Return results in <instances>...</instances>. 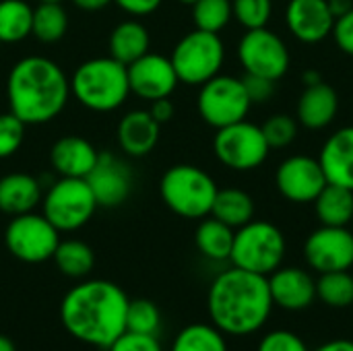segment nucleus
Here are the masks:
<instances>
[{
	"label": "nucleus",
	"instance_id": "f257e3e1",
	"mask_svg": "<svg viewBox=\"0 0 353 351\" xmlns=\"http://www.w3.org/2000/svg\"><path fill=\"white\" fill-rule=\"evenodd\" d=\"M126 292L108 279H81L60 302L62 327L81 343L108 350L126 331Z\"/></svg>",
	"mask_w": 353,
	"mask_h": 351
},
{
	"label": "nucleus",
	"instance_id": "f03ea898",
	"mask_svg": "<svg viewBox=\"0 0 353 351\" xmlns=\"http://www.w3.org/2000/svg\"><path fill=\"white\" fill-rule=\"evenodd\" d=\"M207 310L211 325L223 335L246 337L261 331L273 312L267 277L232 265L213 279Z\"/></svg>",
	"mask_w": 353,
	"mask_h": 351
},
{
	"label": "nucleus",
	"instance_id": "7ed1b4c3",
	"mask_svg": "<svg viewBox=\"0 0 353 351\" xmlns=\"http://www.w3.org/2000/svg\"><path fill=\"white\" fill-rule=\"evenodd\" d=\"M6 99L8 110L27 126L48 124L70 99V77L46 56H25L10 66Z\"/></svg>",
	"mask_w": 353,
	"mask_h": 351
},
{
	"label": "nucleus",
	"instance_id": "20e7f679",
	"mask_svg": "<svg viewBox=\"0 0 353 351\" xmlns=\"http://www.w3.org/2000/svg\"><path fill=\"white\" fill-rule=\"evenodd\" d=\"M70 95L91 112H114L122 108L130 95L128 66L110 54L89 58L70 74Z\"/></svg>",
	"mask_w": 353,
	"mask_h": 351
},
{
	"label": "nucleus",
	"instance_id": "39448f33",
	"mask_svg": "<svg viewBox=\"0 0 353 351\" xmlns=\"http://www.w3.org/2000/svg\"><path fill=\"white\" fill-rule=\"evenodd\" d=\"M217 190L211 174L192 163H176L159 180L163 205L184 219H203L211 215Z\"/></svg>",
	"mask_w": 353,
	"mask_h": 351
},
{
	"label": "nucleus",
	"instance_id": "423d86ee",
	"mask_svg": "<svg viewBox=\"0 0 353 351\" xmlns=\"http://www.w3.org/2000/svg\"><path fill=\"white\" fill-rule=\"evenodd\" d=\"M285 248V236L275 223L252 219L236 230L230 263L238 269L269 277L281 267Z\"/></svg>",
	"mask_w": 353,
	"mask_h": 351
},
{
	"label": "nucleus",
	"instance_id": "0eeeda50",
	"mask_svg": "<svg viewBox=\"0 0 353 351\" xmlns=\"http://www.w3.org/2000/svg\"><path fill=\"white\" fill-rule=\"evenodd\" d=\"M95 211L97 201L85 178H58L41 197V213L60 234L81 230Z\"/></svg>",
	"mask_w": 353,
	"mask_h": 351
},
{
	"label": "nucleus",
	"instance_id": "6e6552de",
	"mask_svg": "<svg viewBox=\"0 0 353 351\" xmlns=\"http://www.w3.org/2000/svg\"><path fill=\"white\" fill-rule=\"evenodd\" d=\"M180 83L203 85L219 74L225 60V46L219 33L192 29L180 37L170 56Z\"/></svg>",
	"mask_w": 353,
	"mask_h": 351
},
{
	"label": "nucleus",
	"instance_id": "1a4fd4ad",
	"mask_svg": "<svg viewBox=\"0 0 353 351\" xmlns=\"http://www.w3.org/2000/svg\"><path fill=\"white\" fill-rule=\"evenodd\" d=\"M252 103L244 89L242 79L232 74H215L201 85L196 97V110L205 124L211 128H223L246 120Z\"/></svg>",
	"mask_w": 353,
	"mask_h": 351
},
{
	"label": "nucleus",
	"instance_id": "9d476101",
	"mask_svg": "<svg viewBox=\"0 0 353 351\" xmlns=\"http://www.w3.org/2000/svg\"><path fill=\"white\" fill-rule=\"evenodd\" d=\"M213 153L217 161L232 172H252L267 161L271 147L261 126L240 120L236 124L217 128Z\"/></svg>",
	"mask_w": 353,
	"mask_h": 351
},
{
	"label": "nucleus",
	"instance_id": "9b49d317",
	"mask_svg": "<svg viewBox=\"0 0 353 351\" xmlns=\"http://www.w3.org/2000/svg\"><path fill=\"white\" fill-rule=\"evenodd\" d=\"M6 250L21 263L39 265L54 257L60 244V232L43 217V213L14 215L4 230Z\"/></svg>",
	"mask_w": 353,
	"mask_h": 351
},
{
	"label": "nucleus",
	"instance_id": "f8f14e48",
	"mask_svg": "<svg viewBox=\"0 0 353 351\" xmlns=\"http://www.w3.org/2000/svg\"><path fill=\"white\" fill-rule=\"evenodd\" d=\"M238 60L246 74L267 77L271 81H279L285 77L292 56L288 43L275 31L261 27L248 29L238 43Z\"/></svg>",
	"mask_w": 353,
	"mask_h": 351
},
{
	"label": "nucleus",
	"instance_id": "ddd939ff",
	"mask_svg": "<svg viewBox=\"0 0 353 351\" xmlns=\"http://www.w3.org/2000/svg\"><path fill=\"white\" fill-rule=\"evenodd\" d=\"M304 259L312 271H350L353 267V232L350 228L321 225L304 242Z\"/></svg>",
	"mask_w": 353,
	"mask_h": 351
},
{
	"label": "nucleus",
	"instance_id": "4468645a",
	"mask_svg": "<svg viewBox=\"0 0 353 351\" xmlns=\"http://www.w3.org/2000/svg\"><path fill=\"white\" fill-rule=\"evenodd\" d=\"M327 184L329 182L319 163V157L310 155H290L277 166L275 172V186L279 194L296 205L314 203Z\"/></svg>",
	"mask_w": 353,
	"mask_h": 351
},
{
	"label": "nucleus",
	"instance_id": "2eb2a0df",
	"mask_svg": "<svg viewBox=\"0 0 353 351\" xmlns=\"http://www.w3.org/2000/svg\"><path fill=\"white\" fill-rule=\"evenodd\" d=\"M128 83L132 95L145 101H155L161 97H170L176 91L180 79L168 56L147 52L145 56L128 64Z\"/></svg>",
	"mask_w": 353,
	"mask_h": 351
},
{
	"label": "nucleus",
	"instance_id": "dca6fc26",
	"mask_svg": "<svg viewBox=\"0 0 353 351\" xmlns=\"http://www.w3.org/2000/svg\"><path fill=\"white\" fill-rule=\"evenodd\" d=\"M85 180L93 190L97 207H105V209L120 207L124 201H128L134 184L130 168L110 151L99 153L95 168Z\"/></svg>",
	"mask_w": 353,
	"mask_h": 351
},
{
	"label": "nucleus",
	"instance_id": "f3484780",
	"mask_svg": "<svg viewBox=\"0 0 353 351\" xmlns=\"http://www.w3.org/2000/svg\"><path fill=\"white\" fill-rule=\"evenodd\" d=\"M335 21L329 0H290L285 6V25L290 33L308 46L331 37Z\"/></svg>",
	"mask_w": 353,
	"mask_h": 351
},
{
	"label": "nucleus",
	"instance_id": "a211bd4d",
	"mask_svg": "<svg viewBox=\"0 0 353 351\" xmlns=\"http://www.w3.org/2000/svg\"><path fill=\"white\" fill-rule=\"evenodd\" d=\"M273 306L288 312L308 310L316 300V279L302 267H279L269 277Z\"/></svg>",
	"mask_w": 353,
	"mask_h": 351
},
{
	"label": "nucleus",
	"instance_id": "6ab92c4d",
	"mask_svg": "<svg viewBox=\"0 0 353 351\" xmlns=\"http://www.w3.org/2000/svg\"><path fill=\"white\" fill-rule=\"evenodd\" d=\"M99 159V151L91 141L79 134L60 137L50 149L52 170L60 178H87Z\"/></svg>",
	"mask_w": 353,
	"mask_h": 351
},
{
	"label": "nucleus",
	"instance_id": "aec40b11",
	"mask_svg": "<svg viewBox=\"0 0 353 351\" xmlns=\"http://www.w3.org/2000/svg\"><path fill=\"white\" fill-rule=\"evenodd\" d=\"M339 112V95L337 91L321 81L316 85L304 87V91L298 97L296 106V120L300 126L308 130H323L331 126Z\"/></svg>",
	"mask_w": 353,
	"mask_h": 351
},
{
	"label": "nucleus",
	"instance_id": "412c9836",
	"mask_svg": "<svg viewBox=\"0 0 353 351\" xmlns=\"http://www.w3.org/2000/svg\"><path fill=\"white\" fill-rule=\"evenodd\" d=\"M161 124L149 114V110H130L118 122V145L128 157H145L159 143Z\"/></svg>",
	"mask_w": 353,
	"mask_h": 351
},
{
	"label": "nucleus",
	"instance_id": "4be33fe9",
	"mask_svg": "<svg viewBox=\"0 0 353 351\" xmlns=\"http://www.w3.org/2000/svg\"><path fill=\"white\" fill-rule=\"evenodd\" d=\"M319 163L329 184L353 190V126L335 130L319 153Z\"/></svg>",
	"mask_w": 353,
	"mask_h": 351
},
{
	"label": "nucleus",
	"instance_id": "5701e85b",
	"mask_svg": "<svg viewBox=\"0 0 353 351\" xmlns=\"http://www.w3.org/2000/svg\"><path fill=\"white\" fill-rule=\"evenodd\" d=\"M41 184L35 176L25 172H10L0 178V211L14 217L41 205Z\"/></svg>",
	"mask_w": 353,
	"mask_h": 351
},
{
	"label": "nucleus",
	"instance_id": "b1692460",
	"mask_svg": "<svg viewBox=\"0 0 353 351\" xmlns=\"http://www.w3.org/2000/svg\"><path fill=\"white\" fill-rule=\"evenodd\" d=\"M151 48V33L149 29L137 21V19H128L118 23L108 39V52L112 58H116L122 64H132L134 60H139L141 56H145Z\"/></svg>",
	"mask_w": 353,
	"mask_h": 351
},
{
	"label": "nucleus",
	"instance_id": "393cba45",
	"mask_svg": "<svg viewBox=\"0 0 353 351\" xmlns=\"http://www.w3.org/2000/svg\"><path fill=\"white\" fill-rule=\"evenodd\" d=\"M312 205L321 225L347 228L353 221V190L350 188L327 184Z\"/></svg>",
	"mask_w": 353,
	"mask_h": 351
},
{
	"label": "nucleus",
	"instance_id": "a878e982",
	"mask_svg": "<svg viewBox=\"0 0 353 351\" xmlns=\"http://www.w3.org/2000/svg\"><path fill=\"white\" fill-rule=\"evenodd\" d=\"M234 234L236 230L225 225L223 221L215 219L213 215H207L201 219L196 232H194V244L199 252L209 261H230L232 246H234Z\"/></svg>",
	"mask_w": 353,
	"mask_h": 351
},
{
	"label": "nucleus",
	"instance_id": "bb28decb",
	"mask_svg": "<svg viewBox=\"0 0 353 351\" xmlns=\"http://www.w3.org/2000/svg\"><path fill=\"white\" fill-rule=\"evenodd\" d=\"M254 201L242 188H219L211 207V215L225 225L238 230L254 219Z\"/></svg>",
	"mask_w": 353,
	"mask_h": 351
},
{
	"label": "nucleus",
	"instance_id": "cd10ccee",
	"mask_svg": "<svg viewBox=\"0 0 353 351\" xmlns=\"http://www.w3.org/2000/svg\"><path fill=\"white\" fill-rule=\"evenodd\" d=\"M56 269L68 279H85L95 267V254L89 244L83 240H60L54 257Z\"/></svg>",
	"mask_w": 353,
	"mask_h": 351
},
{
	"label": "nucleus",
	"instance_id": "c85d7f7f",
	"mask_svg": "<svg viewBox=\"0 0 353 351\" xmlns=\"http://www.w3.org/2000/svg\"><path fill=\"white\" fill-rule=\"evenodd\" d=\"M31 29L33 6L27 0H0V43H21Z\"/></svg>",
	"mask_w": 353,
	"mask_h": 351
},
{
	"label": "nucleus",
	"instance_id": "c756f323",
	"mask_svg": "<svg viewBox=\"0 0 353 351\" xmlns=\"http://www.w3.org/2000/svg\"><path fill=\"white\" fill-rule=\"evenodd\" d=\"M68 31V12L62 2H39L33 8L31 35L41 43H56Z\"/></svg>",
	"mask_w": 353,
	"mask_h": 351
},
{
	"label": "nucleus",
	"instance_id": "7c9ffc66",
	"mask_svg": "<svg viewBox=\"0 0 353 351\" xmlns=\"http://www.w3.org/2000/svg\"><path fill=\"white\" fill-rule=\"evenodd\" d=\"M170 351H230L225 335L215 327L207 323H194L184 327Z\"/></svg>",
	"mask_w": 353,
	"mask_h": 351
},
{
	"label": "nucleus",
	"instance_id": "2f4dec72",
	"mask_svg": "<svg viewBox=\"0 0 353 351\" xmlns=\"http://www.w3.org/2000/svg\"><path fill=\"white\" fill-rule=\"evenodd\" d=\"M316 300L329 308H350L353 306V275L350 271L321 273L316 279Z\"/></svg>",
	"mask_w": 353,
	"mask_h": 351
},
{
	"label": "nucleus",
	"instance_id": "473e14b6",
	"mask_svg": "<svg viewBox=\"0 0 353 351\" xmlns=\"http://www.w3.org/2000/svg\"><path fill=\"white\" fill-rule=\"evenodd\" d=\"M234 19L232 0H196L192 4L194 29L209 33H221Z\"/></svg>",
	"mask_w": 353,
	"mask_h": 351
},
{
	"label": "nucleus",
	"instance_id": "72a5a7b5",
	"mask_svg": "<svg viewBox=\"0 0 353 351\" xmlns=\"http://www.w3.org/2000/svg\"><path fill=\"white\" fill-rule=\"evenodd\" d=\"M161 327V312L151 300H130L126 310V331L157 335Z\"/></svg>",
	"mask_w": 353,
	"mask_h": 351
},
{
	"label": "nucleus",
	"instance_id": "f704fd0d",
	"mask_svg": "<svg viewBox=\"0 0 353 351\" xmlns=\"http://www.w3.org/2000/svg\"><path fill=\"white\" fill-rule=\"evenodd\" d=\"M234 19L248 31L267 27L273 14V0H232Z\"/></svg>",
	"mask_w": 353,
	"mask_h": 351
},
{
	"label": "nucleus",
	"instance_id": "c9c22d12",
	"mask_svg": "<svg viewBox=\"0 0 353 351\" xmlns=\"http://www.w3.org/2000/svg\"><path fill=\"white\" fill-rule=\"evenodd\" d=\"M261 128L271 149H285L294 145L300 132L298 120L290 114H273Z\"/></svg>",
	"mask_w": 353,
	"mask_h": 351
},
{
	"label": "nucleus",
	"instance_id": "e433bc0d",
	"mask_svg": "<svg viewBox=\"0 0 353 351\" xmlns=\"http://www.w3.org/2000/svg\"><path fill=\"white\" fill-rule=\"evenodd\" d=\"M27 124L19 120L10 110L0 112V159H8L23 147Z\"/></svg>",
	"mask_w": 353,
	"mask_h": 351
},
{
	"label": "nucleus",
	"instance_id": "4c0bfd02",
	"mask_svg": "<svg viewBox=\"0 0 353 351\" xmlns=\"http://www.w3.org/2000/svg\"><path fill=\"white\" fill-rule=\"evenodd\" d=\"M256 351H310V350H308L306 341H304L300 335H296V333H292V331H285V329H277V331L267 333V335L261 339V343H259Z\"/></svg>",
	"mask_w": 353,
	"mask_h": 351
},
{
	"label": "nucleus",
	"instance_id": "58836bf2",
	"mask_svg": "<svg viewBox=\"0 0 353 351\" xmlns=\"http://www.w3.org/2000/svg\"><path fill=\"white\" fill-rule=\"evenodd\" d=\"M108 351H163L157 335H145L134 331H124Z\"/></svg>",
	"mask_w": 353,
	"mask_h": 351
},
{
	"label": "nucleus",
	"instance_id": "ea45409f",
	"mask_svg": "<svg viewBox=\"0 0 353 351\" xmlns=\"http://www.w3.org/2000/svg\"><path fill=\"white\" fill-rule=\"evenodd\" d=\"M244 89L248 93L250 103H267L273 95H275V83L267 77H259V74H244L242 79Z\"/></svg>",
	"mask_w": 353,
	"mask_h": 351
},
{
	"label": "nucleus",
	"instance_id": "a19ab883",
	"mask_svg": "<svg viewBox=\"0 0 353 351\" xmlns=\"http://www.w3.org/2000/svg\"><path fill=\"white\" fill-rule=\"evenodd\" d=\"M331 37L335 39V43L339 46V50L343 54L353 58V8L335 21Z\"/></svg>",
	"mask_w": 353,
	"mask_h": 351
},
{
	"label": "nucleus",
	"instance_id": "79ce46f5",
	"mask_svg": "<svg viewBox=\"0 0 353 351\" xmlns=\"http://www.w3.org/2000/svg\"><path fill=\"white\" fill-rule=\"evenodd\" d=\"M114 2L130 17H147L153 14L163 0H114Z\"/></svg>",
	"mask_w": 353,
	"mask_h": 351
},
{
	"label": "nucleus",
	"instance_id": "37998d69",
	"mask_svg": "<svg viewBox=\"0 0 353 351\" xmlns=\"http://www.w3.org/2000/svg\"><path fill=\"white\" fill-rule=\"evenodd\" d=\"M149 114H151L159 124H165V122H170V120L174 118L176 108H174V103H172V99H170V97H161V99L151 101V106H149Z\"/></svg>",
	"mask_w": 353,
	"mask_h": 351
},
{
	"label": "nucleus",
	"instance_id": "c03bdc74",
	"mask_svg": "<svg viewBox=\"0 0 353 351\" xmlns=\"http://www.w3.org/2000/svg\"><path fill=\"white\" fill-rule=\"evenodd\" d=\"M114 0H72V4L81 10H87V12H95V10H103L112 4Z\"/></svg>",
	"mask_w": 353,
	"mask_h": 351
},
{
	"label": "nucleus",
	"instance_id": "a18cd8bd",
	"mask_svg": "<svg viewBox=\"0 0 353 351\" xmlns=\"http://www.w3.org/2000/svg\"><path fill=\"white\" fill-rule=\"evenodd\" d=\"M314 351H353V341L352 339H331L319 345Z\"/></svg>",
	"mask_w": 353,
	"mask_h": 351
},
{
	"label": "nucleus",
	"instance_id": "49530a36",
	"mask_svg": "<svg viewBox=\"0 0 353 351\" xmlns=\"http://www.w3.org/2000/svg\"><path fill=\"white\" fill-rule=\"evenodd\" d=\"M329 6H331V12L335 14V19H339L352 10L353 0H329Z\"/></svg>",
	"mask_w": 353,
	"mask_h": 351
},
{
	"label": "nucleus",
	"instance_id": "de8ad7c7",
	"mask_svg": "<svg viewBox=\"0 0 353 351\" xmlns=\"http://www.w3.org/2000/svg\"><path fill=\"white\" fill-rule=\"evenodd\" d=\"M323 81V74L316 70V68H308L304 74H302V83H304V87H308V85H316V83H321Z\"/></svg>",
	"mask_w": 353,
	"mask_h": 351
},
{
	"label": "nucleus",
	"instance_id": "09e8293b",
	"mask_svg": "<svg viewBox=\"0 0 353 351\" xmlns=\"http://www.w3.org/2000/svg\"><path fill=\"white\" fill-rule=\"evenodd\" d=\"M0 351H17L14 343L6 335H0Z\"/></svg>",
	"mask_w": 353,
	"mask_h": 351
},
{
	"label": "nucleus",
	"instance_id": "8fccbe9b",
	"mask_svg": "<svg viewBox=\"0 0 353 351\" xmlns=\"http://www.w3.org/2000/svg\"><path fill=\"white\" fill-rule=\"evenodd\" d=\"M178 2H180V4H186V6H192L196 0H178Z\"/></svg>",
	"mask_w": 353,
	"mask_h": 351
},
{
	"label": "nucleus",
	"instance_id": "3c124183",
	"mask_svg": "<svg viewBox=\"0 0 353 351\" xmlns=\"http://www.w3.org/2000/svg\"><path fill=\"white\" fill-rule=\"evenodd\" d=\"M39 2H64V0H39Z\"/></svg>",
	"mask_w": 353,
	"mask_h": 351
}]
</instances>
